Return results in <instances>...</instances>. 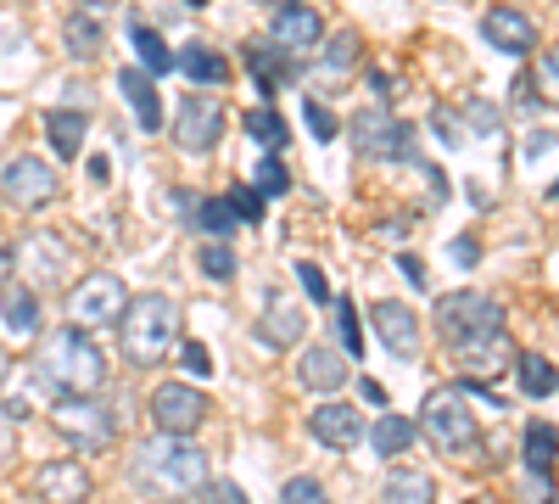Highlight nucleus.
I'll list each match as a JSON object with an SVG mask.
<instances>
[{"label":"nucleus","instance_id":"f257e3e1","mask_svg":"<svg viewBox=\"0 0 559 504\" xmlns=\"http://www.w3.org/2000/svg\"><path fill=\"white\" fill-rule=\"evenodd\" d=\"M129 482L140 493H152V499H185V493H202L213 477H207V454L191 443V437H152V443H140L134 448V460H129Z\"/></svg>","mask_w":559,"mask_h":504},{"label":"nucleus","instance_id":"f03ea898","mask_svg":"<svg viewBox=\"0 0 559 504\" xmlns=\"http://www.w3.org/2000/svg\"><path fill=\"white\" fill-rule=\"evenodd\" d=\"M34 382L51 387L57 398H96L107 387V353L90 342L84 331L62 326V331L45 337L39 364H34Z\"/></svg>","mask_w":559,"mask_h":504},{"label":"nucleus","instance_id":"7ed1b4c3","mask_svg":"<svg viewBox=\"0 0 559 504\" xmlns=\"http://www.w3.org/2000/svg\"><path fill=\"white\" fill-rule=\"evenodd\" d=\"M118 331H123V359L134 364V371L163 364L179 342V303L168 292H140V297H129Z\"/></svg>","mask_w":559,"mask_h":504},{"label":"nucleus","instance_id":"20e7f679","mask_svg":"<svg viewBox=\"0 0 559 504\" xmlns=\"http://www.w3.org/2000/svg\"><path fill=\"white\" fill-rule=\"evenodd\" d=\"M414 432H426L442 454H459V460H487V443H481V426H476V409L464 403L459 387L431 392V398H426V415H419Z\"/></svg>","mask_w":559,"mask_h":504},{"label":"nucleus","instance_id":"39448f33","mask_svg":"<svg viewBox=\"0 0 559 504\" xmlns=\"http://www.w3.org/2000/svg\"><path fill=\"white\" fill-rule=\"evenodd\" d=\"M123 308H129V286L118 281V274H107V269H90L84 281L68 292V319H73V331H102V326H118L123 319Z\"/></svg>","mask_w":559,"mask_h":504},{"label":"nucleus","instance_id":"423d86ee","mask_svg":"<svg viewBox=\"0 0 559 504\" xmlns=\"http://www.w3.org/2000/svg\"><path fill=\"white\" fill-rule=\"evenodd\" d=\"M51 426H57L79 454H107L112 437H118L112 409H102L96 398H57V403H51Z\"/></svg>","mask_w":559,"mask_h":504},{"label":"nucleus","instance_id":"0eeeda50","mask_svg":"<svg viewBox=\"0 0 559 504\" xmlns=\"http://www.w3.org/2000/svg\"><path fill=\"white\" fill-rule=\"evenodd\" d=\"M437 331L448 342L503 331V303L487 297V292H448V297H437Z\"/></svg>","mask_w":559,"mask_h":504},{"label":"nucleus","instance_id":"6e6552de","mask_svg":"<svg viewBox=\"0 0 559 504\" xmlns=\"http://www.w3.org/2000/svg\"><path fill=\"white\" fill-rule=\"evenodd\" d=\"M207 409H213L207 392L191 387V382H163V387L152 392V421H157L163 437H191V432H202Z\"/></svg>","mask_w":559,"mask_h":504},{"label":"nucleus","instance_id":"1a4fd4ad","mask_svg":"<svg viewBox=\"0 0 559 504\" xmlns=\"http://www.w3.org/2000/svg\"><path fill=\"white\" fill-rule=\"evenodd\" d=\"M57 191H62V179L45 157H12L7 174H0V197H7L12 208H23V213L57 202Z\"/></svg>","mask_w":559,"mask_h":504},{"label":"nucleus","instance_id":"9d476101","mask_svg":"<svg viewBox=\"0 0 559 504\" xmlns=\"http://www.w3.org/2000/svg\"><path fill=\"white\" fill-rule=\"evenodd\" d=\"M174 141L191 157L213 152L224 141V102L218 96H185L179 102V124H174Z\"/></svg>","mask_w":559,"mask_h":504},{"label":"nucleus","instance_id":"9b49d317","mask_svg":"<svg viewBox=\"0 0 559 504\" xmlns=\"http://www.w3.org/2000/svg\"><path fill=\"white\" fill-rule=\"evenodd\" d=\"M453 359H459L464 382H487V387H492V376L515 371V342H509V331L464 337V342H453Z\"/></svg>","mask_w":559,"mask_h":504},{"label":"nucleus","instance_id":"f8f14e48","mask_svg":"<svg viewBox=\"0 0 559 504\" xmlns=\"http://www.w3.org/2000/svg\"><path fill=\"white\" fill-rule=\"evenodd\" d=\"M12 269H23V274H28L23 286L39 297V292H51V286L62 281V274H68V247H62L57 236H45V231H39V236H28V242L12 253Z\"/></svg>","mask_w":559,"mask_h":504},{"label":"nucleus","instance_id":"ddd939ff","mask_svg":"<svg viewBox=\"0 0 559 504\" xmlns=\"http://www.w3.org/2000/svg\"><path fill=\"white\" fill-rule=\"evenodd\" d=\"M353 146L364 157H403L408 152V124L392 118L386 107H369V113L353 118Z\"/></svg>","mask_w":559,"mask_h":504},{"label":"nucleus","instance_id":"4468645a","mask_svg":"<svg viewBox=\"0 0 559 504\" xmlns=\"http://www.w3.org/2000/svg\"><path fill=\"white\" fill-rule=\"evenodd\" d=\"M319 34H324V23H319V12H313V7H280V12L269 17V39H274V51H280V57H292V62L313 51Z\"/></svg>","mask_w":559,"mask_h":504},{"label":"nucleus","instance_id":"2eb2a0df","mask_svg":"<svg viewBox=\"0 0 559 504\" xmlns=\"http://www.w3.org/2000/svg\"><path fill=\"white\" fill-rule=\"evenodd\" d=\"M369 319H376V337L386 342V353H397V359H414L419 353V314L408 303L386 297V303L369 308Z\"/></svg>","mask_w":559,"mask_h":504},{"label":"nucleus","instance_id":"dca6fc26","mask_svg":"<svg viewBox=\"0 0 559 504\" xmlns=\"http://www.w3.org/2000/svg\"><path fill=\"white\" fill-rule=\"evenodd\" d=\"M302 331H308L302 308H297L286 292H269V297H263V319H258V342L280 353V348H297Z\"/></svg>","mask_w":559,"mask_h":504},{"label":"nucleus","instance_id":"f3484780","mask_svg":"<svg viewBox=\"0 0 559 504\" xmlns=\"http://www.w3.org/2000/svg\"><path fill=\"white\" fill-rule=\"evenodd\" d=\"M34 493L45 504H84L90 499V471L79 460H45L34 471Z\"/></svg>","mask_w":559,"mask_h":504},{"label":"nucleus","instance_id":"a211bd4d","mask_svg":"<svg viewBox=\"0 0 559 504\" xmlns=\"http://www.w3.org/2000/svg\"><path fill=\"white\" fill-rule=\"evenodd\" d=\"M481 34L492 39V51H509V57H526L532 45H537V23L521 7H492L481 17Z\"/></svg>","mask_w":559,"mask_h":504},{"label":"nucleus","instance_id":"6ab92c4d","mask_svg":"<svg viewBox=\"0 0 559 504\" xmlns=\"http://www.w3.org/2000/svg\"><path fill=\"white\" fill-rule=\"evenodd\" d=\"M313 437L324 443V448H358L364 443V415H358V403H319L313 409Z\"/></svg>","mask_w":559,"mask_h":504},{"label":"nucleus","instance_id":"aec40b11","mask_svg":"<svg viewBox=\"0 0 559 504\" xmlns=\"http://www.w3.org/2000/svg\"><path fill=\"white\" fill-rule=\"evenodd\" d=\"M0 337L7 342H34L39 337V297L17 281L0 286Z\"/></svg>","mask_w":559,"mask_h":504},{"label":"nucleus","instance_id":"412c9836","mask_svg":"<svg viewBox=\"0 0 559 504\" xmlns=\"http://www.w3.org/2000/svg\"><path fill=\"white\" fill-rule=\"evenodd\" d=\"M297 382L313 387V392H336V387L347 382V359H342L336 348L313 342V348H302V359H297Z\"/></svg>","mask_w":559,"mask_h":504},{"label":"nucleus","instance_id":"4be33fe9","mask_svg":"<svg viewBox=\"0 0 559 504\" xmlns=\"http://www.w3.org/2000/svg\"><path fill=\"white\" fill-rule=\"evenodd\" d=\"M118 90H123L134 124L146 129V134H157V129H163V96H157V84L140 73V68H123V73H118Z\"/></svg>","mask_w":559,"mask_h":504},{"label":"nucleus","instance_id":"5701e85b","mask_svg":"<svg viewBox=\"0 0 559 504\" xmlns=\"http://www.w3.org/2000/svg\"><path fill=\"white\" fill-rule=\"evenodd\" d=\"M84 134H90V118H84L79 107H51V113H45V141H51V152H57L62 163L79 157Z\"/></svg>","mask_w":559,"mask_h":504},{"label":"nucleus","instance_id":"b1692460","mask_svg":"<svg viewBox=\"0 0 559 504\" xmlns=\"http://www.w3.org/2000/svg\"><path fill=\"white\" fill-rule=\"evenodd\" d=\"M174 68L197 84H229V57L213 51V45H179L174 51Z\"/></svg>","mask_w":559,"mask_h":504},{"label":"nucleus","instance_id":"393cba45","mask_svg":"<svg viewBox=\"0 0 559 504\" xmlns=\"http://www.w3.org/2000/svg\"><path fill=\"white\" fill-rule=\"evenodd\" d=\"M247 68H252V79H258L263 96H274L280 84H292V79H297V62H292V57H280V51H269V45H247Z\"/></svg>","mask_w":559,"mask_h":504},{"label":"nucleus","instance_id":"a878e982","mask_svg":"<svg viewBox=\"0 0 559 504\" xmlns=\"http://www.w3.org/2000/svg\"><path fill=\"white\" fill-rule=\"evenodd\" d=\"M129 45H134V57H140V73L157 79V73H174V51L163 45V34L152 23H129Z\"/></svg>","mask_w":559,"mask_h":504},{"label":"nucleus","instance_id":"bb28decb","mask_svg":"<svg viewBox=\"0 0 559 504\" xmlns=\"http://www.w3.org/2000/svg\"><path fill=\"white\" fill-rule=\"evenodd\" d=\"M364 437L376 443L381 460H397V454H408V448H414V421H408V415H381Z\"/></svg>","mask_w":559,"mask_h":504},{"label":"nucleus","instance_id":"cd10ccee","mask_svg":"<svg viewBox=\"0 0 559 504\" xmlns=\"http://www.w3.org/2000/svg\"><path fill=\"white\" fill-rule=\"evenodd\" d=\"M62 39H68V57H79V62H96V51H102V23L90 17V12H68Z\"/></svg>","mask_w":559,"mask_h":504},{"label":"nucleus","instance_id":"c85d7f7f","mask_svg":"<svg viewBox=\"0 0 559 504\" xmlns=\"http://www.w3.org/2000/svg\"><path fill=\"white\" fill-rule=\"evenodd\" d=\"M241 124H247V134H252V141L263 146V157H280V146L292 141V134H286V118H280L274 107H252Z\"/></svg>","mask_w":559,"mask_h":504},{"label":"nucleus","instance_id":"c756f323","mask_svg":"<svg viewBox=\"0 0 559 504\" xmlns=\"http://www.w3.org/2000/svg\"><path fill=\"white\" fill-rule=\"evenodd\" d=\"M386 504H437V482L426 471H392L386 477Z\"/></svg>","mask_w":559,"mask_h":504},{"label":"nucleus","instance_id":"7c9ffc66","mask_svg":"<svg viewBox=\"0 0 559 504\" xmlns=\"http://www.w3.org/2000/svg\"><path fill=\"white\" fill-rule=\"evenodd\" d=\"M521 448H526V471L532 477H548V466H554V426L548 421H532Z\"/></svg>","mask_w":559,"mask_h":504},{"label":"nucleus","instance_id":"2f4dec72","mask_svg":"<svg viewBox=\"0 0 559 504\" xmlns=\"http://www.w3.org/2000/svg\"><path fill=\"white\" fill-rule=\"evenodd\" d=\"M515 371H521L526 398H548V392H554V364H548L543 353H515Z\"/></svg>","mask_w":559,"mask_h":504},{"label":"nucleus","instance_id":"473e14b6","mask_svg":"<svg viewBox=\"0 0 559 504\" xmlns=\"http://www.w3.org/2000/svg\"><path fill=\"white\" fill-rule=\"evenodd\" d=\"M197 263H202V274L207 281H236V253H229V242H207L202 253H197Z\"/></svg>","mask_w":559,"mask_h":504},{"label":"nucleus","instance_id":"72a5a7b5","mask_svg":"<svg viewBox=\"0 0 559 504\" xmlns=\"http://www.w3.org/2000/svg\"><path fill=\"white\" fill-rule=\"evenodd\" d=\"M252 191H258V197H286V191H292L286 163H280V157H263V163L252 168Z\"/></svg>","mask_w":559,"mask_h":504},{"label":"nucleus","instance_id":"f704fd0d","mask_svg":"<svg viewBox=\"0 0 559 504\" xmlns=\"http://www.w3.org/2000/svg\"><path fill=\"white\" fill-rule=\"evenodd\" d=\"M336 303V337H342V348L353 353V359H364V331H358V308L347 303V297H331Z\"/></svg>","mask_w":559,"mask_h":504},{"label":"nucleus","instance_id":"c9c22d12","mask_svg":"<svg viewBox=\"0 0 559 504\" xmlns=\"http://www.w3.org/2000/svg\"><path fill=\"white\" fill-rule=\"evenodd\" d=\"M224 208H229V219H236V224H258V219H263V197H258L252 186L229 191V197H224Z\"/></svg>","mask_w":559,"mask_h":504},{"label":"nucleus","instance_id":"e433bc0d","mask_svg":"<svg viewBox=\"0 0 559 504\" xmlns=\"http://www.w3.org/2000/svg\"><path fill=\"white\" fill-rule=\"evenodd\" d=\"M280 504H331V493H324L313 477H292L286 488H280Z\"/></svg>","mask_w":559,"mask_h":504},{"label":"nucleus","instance_id":"4c0bfd02","mask_svg":"<svg viewBox=\"0 0 559 504\" xmlns=\"http://www.w3.org/2000/svg\"><path fill=\"white\" fill-rule=\"evenodd\" d=\"M353 57H358V34H353V28H342V34L331 39V51H324V68H331V73H347V68H353Z\"/></svg>","mask_w":559,"mask_h":504},{"label":"nucleus","instance_id":"58836bf2","mask_svg":"<svg viewBox=\"0 0 559 504\" xmlns=\"http://www.w3.org/2000/svg\"><path fill=\"white\" fill-rule=\"evenodd\" d=\"M302 113H308V129H313V141H336V113H331V107L308 96V107H302Z\"/></svg>","mask_w":559,"mask_h":504},{"label":"nucleus","instance_id":"ea45409f","mask_svg":"<svg viewBox=\"0 0 559 504\" xmlns=\"http://www.w3.org/2000/svg\"><path fill=\"white\" fill-rule=\"evenodd\" d=\"M297 281H302V292H308L313 303H331V281H324V269H319V263L302 258V263H297Z\"/></svg>","mask_w":559,"mask_h":504},{"label":"nucleus","instance_id":"a19ab883","mask_svg":"<svg viewBox=\"0 0 559 504\" xmlns=\"http://www.w3.org/2000/svg\"><path fill=\"white\" fill-rule=\"evenodd\" d=\"M464 118H471L481 134H492V141H498V129H503V118H498V107H487V102H471V107H464Z\"/></svg>","mask_w":559,"mask_h":504},{"label":"nucleus","instance_id":"79ce46f5","mask_svg":"<svg viewBox=\"0 0 559 504\" xmlns=\"http://www.w3.org/2000/svg\"><path fill=\"white\" fill-rule=\"evenodd\" d=\"M202 504H247V493L236 482H207L202 488Z\"/></svg>","mask_w":559,"mask_h":504},{"label":"nucleus","instance_id":"37998d69","mask_svg":"<svg viewBox=\"0 0 559 504\" xmlns=\"http://www.w3.org/2000/svg\"><path fill=\"white\" fill-rule=\"evenodd\" d=\"M179 359H185V371H191V376H207V371H213V359H207V348H202V342H185V348H179Z\"/></svg>","mask_w":559,"mask_h":504},{"label":"nucleus","instance_id":"c03bdc74","mask_svg":"<svg viewBox=\"0 0 559 504\" xmlns=\"http://www.w3.org/2000/svg\"><path fill=\"white\" fill-rule=\"evenodd\" d=\"M397 269L408 274V286H431V274H426V263H419L414 253H397Z\"/></svg>","mask_w":559,"mask_h":504},{"label":"nucleus","instance_id":"a18cd8bd","mask_svg":"<svg viewBox=\"0 0 559 504\" xmlns=\"http://www.w3.org/2000/svg\"><path fill=\"white\" fill-rule=\"evenodd\" d=\"M12 454H17V426H12L7 415H0V466H7Z\"/></svg>","mask_w":559,"mask_h":504},{"label":"nucleus","instance_id":"49530a36","mask_svg":"<svg viewBox=\"0 0 559 504\" xmlns=\"http://www.w3.org/2000/svg\"><path fill=\"white\" fill-rule=\"evenodd\" d=\"M537 73H543V96H554V84H559V68H554V51L537 57Z\"/></svg>","mask_w":559,"mask_h":504},{"label":"nucleus","instance_id":"de8ad7c7","mask_svg":"<svg viewBox=\"0 0 559 504\" xmlns=\"http://www.w3.org/2000/svg\"><path fill=\"white\" fill-rule=\"evenodd\" d=\"M548 152H554V129L532 134V146H526V163H537V157H548Z\"/></svg>","mask_w":559,"mask_h":504},{"label":"nucleus","instance_id":"09e8293b","mask_svg":"<svg viewBox=\"0 0 559 504\" xmlns=\"http://www.w3.org/2000/svg\"><path fill=\"white\" fill-rule=\"evenodd\" d=\"M453 258H459V263H476V258H481V247H476L471 236H459V242H453Z\"/></svg>","mask_w":559,"mask_h":504},{"label":"nucleus","instance_id":"8fccbe9b","mask_svg":"<svg viewBox=\"0 0 559 504\" xmlns=\"http://www.w3.org/2000/svg\"><path fill=\"white\" fill-rule=\"evenodd\" d=\"M7 274H12V253L0 247V286H7Z\"/></svg>","mask_w":559,"mask_h":504},{"label":"nucleus","instance_id":"3c124183","mask_svg":"<svg viewBox=\"0 0 559 504\" xmlns=\"http://www.w3.org/2000/svg\"><path fill=\"white\" fill-rule=\"evenodd\" d=\"M7 376H12V359H7V353H0V387H7Z\"/></svg>","mask_w":559,"mask_h":504},{"label":"nucleus","instance_id":"603ef678","mask_svg":"<svg viewBox=\"0 0 559 504\" xmlns=\"http://www.w3.org/2000/svg\"><path fill=\"white\" fill-rule=\"evenodd\" d=\"M464 504H503V499H492V493H476V499H464Z\"/></svg>","mask_w":559,"mask_h":504}]
</instances>
